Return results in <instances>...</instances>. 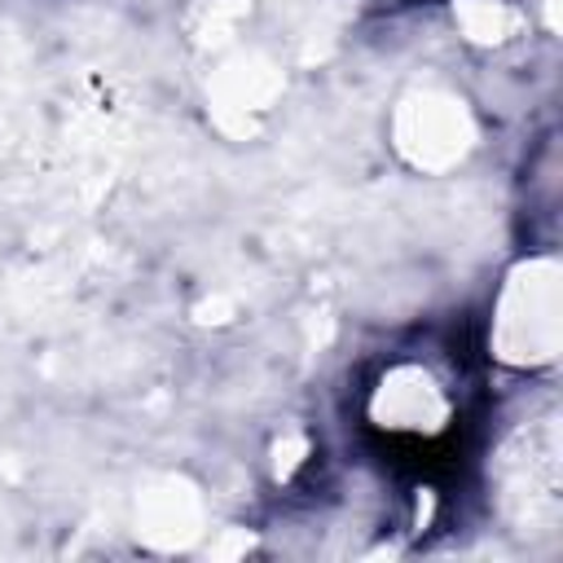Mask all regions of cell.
<instances>
[{"label": "cell", "instance_id": "1", "mask_svg": "<svg viewBox=\"0 0 563 563\" xmlns=\"http://www.w3.org/2000/svg\"><path fill=\"white\" fill-rule=\"evenodd\" d=\"M369 418L387 440H409V444H431L449 431L453 418V396L449 387L413 361H400L383 374L374 400H369Z\"/></svg>", "mask_w": 563, "mask_h": 563}]
</instances>
